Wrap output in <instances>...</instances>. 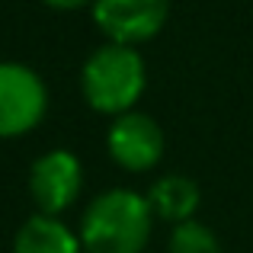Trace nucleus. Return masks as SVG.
<instances>
[{
	"label": "nucleus",
	"mask_w": 253,
	"mask_h": 253,
	"mask_svg": "<svg viewBox=\"0 0 253 253\" xmlns=\"http://www.w3.org/2000/svg\"><path fill=\"white\" fill-rule=\"evenodd\" d=\"M154 211L148 196L131 189H109L86 205L81 218L84 253H141L151 241Z\"/></svg>",
	"instance_id": "1"
},
{
	"label": "nucleus",
	"mask_w": 253,
	"mask_h": 253,
	"mask_svg": "<svg viewBox=\"0 0 253 253\" xmlns=\"http://www.w3.org/2000/svg\"><path fill=\"white\" fill-rule=\"evenodd\" d=\"M144 58L128 45H103L84 61L81 90L90 109L106 116H125L144 93Z\"/></svg>",
	"instance_id": "2"
},
{
	"label": "nucleus",
	"mask_w": 253,
	"mask_h": 253,
	"mask_svg": "<svg viewBox=\"0 0 253 253\" xmlns=\"http://www.w3.org/2000/svg\"><path fill=\"white\" fill-rule=\"evenodd\" d=\"M48 93L42 77L16 61L0 64V138H19L45 116Z\"/></svg>",
	"instance_id": "3"
},
{
	"label": "nucleus",
	"mask_w": 253,
	"mask_h": 253,
	"mask_svg": "<svg viewBox=\"0 0 253 253\" xmlns=\"http://www.w3.org/2000/svg\"><path fill=\"white\" fill-rule=\"evenodd\" d=\"M170 0H93V19L112 45H135L164 29Z\"/></svg>",
	"instance_id": "4"
},
{
	"label": "nucleus",
	"mask_w": 253,
	"mask_h": 253,
	"mask_svg": "<svg viewBox=\"0 0 253 253\" xmlns=\"http://www.w3.org/2000/svg\"><path fill=\"white\" fill-rule=\"evenodd\" d=\"M81 161L71 151H48L42 154L29 170V196L36 202L39 215L58 218L71 209V202L81 192Z\"/></svg>",
	"instance_id": "5"
},
{
	"label": "nucleus",
	"mask_w": 253,
	"mask_h": 253,
	"mask_svg": "<svg viewBox=\"0 0 253 253\" xmlns=\"http://www.w3.org/2000/svg\"><path fill=\"white\" fill-rule=\"evenodd\" d=\"M106 148L109 157L128 173H148L151 167H157L164 154V131L144 112H125L116 116L109 135H106Z\"/></svg>",
	"instance_id": "6"
},
{
	"label": "nucleus",
	"mask_w": 253,
	"mask_h": 253,
	"mask_svg": "<svg viewBox=\"0 0 253 253\" xmlns=\"http://www.w3.org/2000/svg\"><path fill=\"white\" fill-rule=\"evenodd\" d=\"M13 253H84V247H81V237L64 221L48 215H32L16 231Z\"/></svg>",
	"instance_id": "7"
},
{
	"label": "nucleus",
	"mask_w": 253,
	"mask_h": 253,
	"mask_svg": "<svg viewBox=\"0 0 253 253\" xmlns=\"http://www.w3.org/2000/svg\"><path fill=\"white\" fill-rule=\"evenodd\" d=\"M199 199H202V192H199V186L192 183L189 176H164V179H157L148 192L151 211H154L157 218H164V221H170V224L189 221L199 209Z\"/></svg>",
	"instance_id": "8"
},
{
	"label": "nucleus",
	"mask_w": 253,
	"mask_h": 253,
	"mask_svg": "<svg viewBox=\"0 0 253 253\" xmlns=\"http://www.w3.org/2000/svg\"><path fill=\"white\" fill-rule=\"evenodd\" d=\"M170 253H221V241L215 237V231L202 221H183L173 224L170 231Z\"/></svg>",
	"instance_id": "9"
},
{
	"label": "nucleus",
	"mask_w": 253,
	"mask_h": 253,
	"mask_svg": "<svg viewBox=\"0 0 253 253\" xmlns=\"http://www.w3.org/2000/svg\"><path fill=\"white\" fill-rule=\"evenodd\" d=\"M48 6H55V10H81V6L90 3L93 6V0H45Z\"/></svg>",
	"instance_id": "10"
}]
</instances>
